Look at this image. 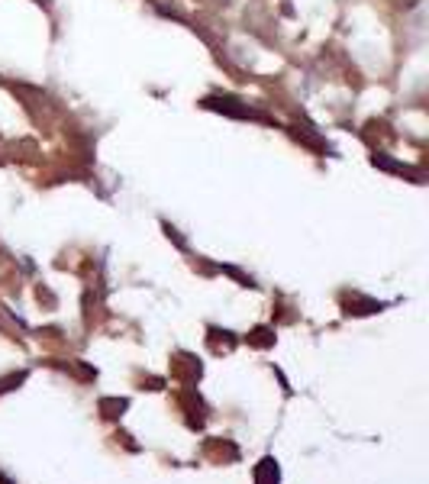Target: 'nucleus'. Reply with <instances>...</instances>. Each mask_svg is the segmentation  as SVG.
Here are the masks:
<instances>
[{"label": "nucleus", "instance_id": "obj_1", "mask_svg": "<svg viewBox=\"0 0 429 484\" xmlns=\"http://www.w3.org/2000/svg\"><path fill=\"white\" fill-rule=\"evenodd\" d=\"M281 481V468H278L275 459H262L255 465V484H278Z\"/></svg>", "mask_w": 429, "mask_h": 484}, {"label": "nucleus", "instance_id": "obj_2", "mask_svg": "<svg viewBox=\"0 0 429 484\" xmlns=\"http://www.w3.org/2000/svg\"><path fill=\"white\" fill-rule=\"evenodd\" d=\"M252 342H255V346H268V342H271V339H268V330H255V339H252Z\"/></svg>", "mask_w": 429, "mask_h": 484}]
</instances>
